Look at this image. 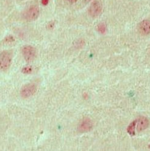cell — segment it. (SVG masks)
I'll use <instances>...</instances> for the list:
<instances>
[{
    "label": "cell",
    "instance_id": "52a82bcc",
    "mask_svg": "<svg viewBox=\"0 0 150 151\" xmlns=\"http://www.w3.org/2000/svg\"><path fill=\"white\" fill-rule=\"evenodd\" d=\"M93 124L91 121L88 118L83 119L78 126V130L81 132H87L90 131L92 128Z\"/></svg>",
    "mask_w": 150,
    "mask_h": 151
},
{
    "label": "cell",
    "instance_id": "7a4b0ae2",
    "mask_svg": "<svg viewBox=\"0 0 150 151\" xmlns=\"http://www.w3.org/2000/svg\"><path fill=\"white\" fill-rule=\"evenodd\" d=\"M22 55L26 62L30 63L34 60L36 57V50L31 45H24L21 48Z\"/></svg>",
    "mask_w": 150,
    "mask_h": 151
},
{
    "label": "cell",
    "instance_id": "6da1fadb",
    "mask_svg": "<svg viewBox=\"0 0 150 151\" xmlns=\"http://www.w3.org/2000/svg\"><path fill=\"white\" fill-rule=\"evenodd\" d=\"M13 59L12 53L5 50L0 53V70H6L10 68Z\"/></svg>",
    "mask_w": 150,
    "mask_h": 151
},
{
    "label": "cell",
    "instance_id": "7c38bea8",
    "mask_svg": "<svg viewBox=\"0 0 150 151\" xmlns=\"http://www.w3.org/2000/svg\"><path fill=\"white\" fill-rule=\"evenodd\" d=\"M66 1H68L69 2H70L71 3H74L77 1V0H66Z\"/></svg>",
    "mask_w": 150,
    "mask_h": 151
},
{
    "label": "cell",
    "instance_id": "30bf717a",
    "mask_svg": "<svg viewBox=\"0 0 150 151\" xmlns=\"http://www.w3.org/2000/svg\"><path fill=\"white\" fill-rule=\"evenodd\" d=\"M97 29H98V31L100 32L101 33V34H104V33L106 32V25L104 23H99L98 27H97Z\"/></svg>",
    "mask_w": 150,
    "mask_h": 151
},
{
    "label": "cell",
    "instance_id": "8992f818",
    "mask_svg": "<svg viewBox=\"0 0 150 151\" xmlns=\"http://www.w3.org/2000/svg\"><path fill=\"white\" fill-rule=\"evenodd\" d=\"M139 32L141 35L147 36L150 34V21L145 20L141 21L138 27Z\"/></svg>",
    "mask_w": 150,
    "mask_h": 151
},
{
    "label": "cell",
    "instance_id": "9c48e42d",
    "mask_svg": "<svg viewBox=\"0 0 150 151\" xmlns=\"http://www.w3.org/2000/svg\"><path fill=\"white\" fill-rule=\"evenodd\" d=\"M136 120L132 121L127 128V132L131 136H134L136 135Z\"/></svg>",
    "mask_w": 150,
    "mask_h": 151
},
{
    "label": "cell",
    "instance_id": "ba28073f",
    "mask_svg": "<svg viewBox=\"0 0 150 151\" xmlns=\"http://www.w3.org/2000/svg\"><path fill=\"white\" fill-rule=\"evenodd\" d=\"M149 125V120L145 117H141L138 119H136V127L139 132L146 129Z\"/></svg>",
    "mask_w": 150,
    "mask_h": 151
},
{
    "label": "cell",
    "instance_id": "8fae6325",
    "mask_svg": "<svg viewBox=\"0 0 150 151\" xmlns=\"http://www.w3.org/2000/svg\"><path fill=\"white\" fill-rule=\"evenodd\" d=\"M48 1H49V0H41V3L45 6L48 3Z\"/></svg>",
    "mask_w": 150,
    "mask_h": 151
},
{
    "label": "cell",
    "instance_id": "3957f363",
    "mask_svg": "<svg viewBox=\"0 0 150 151\" xmlns=\"http://www.w3.org/2000/svg\"><path fill=\"white\" fill-rule=\"evenodd\" d=\"M36 91V85L33 83H29L26 84V85H25L21 88L20 90V95L23 98L26 99L34 96Z\"/></svg>",
    "mask_w": 150,
    "mask_h": 151
},
{
    "label": "cell",
    "instance_id": "4fadbf2b",
    "mask_svg": "<svg viewBox=\"0 0 150 151\" xmlns=\"http://www.w3.org/2000/svg\"><path fill=\"white\" fill-rule=\"evenodd\" d=\"M149 149H150V145H149Z\"/></svg>",
    "mask_w": 150,
    "mask_h": 151
},
{
    "label": "cell",
    "instance_id": "277c9868",
    "mask_svg": "<svg viewBox=\"0 0 150 151\" xmlns=\"http://www.w3.org/2000/svg\"><path fill=\"white\" fill-rule=\"evenodd\" d=\"M40 15L39 8L37 6H31L24 13V18L27 21L32 22L38 19Z\"/></svg>",
    "mask_w": 150,
    "mask_h": 151
},
{
    "label": "cell",
    "instance_id": "5b68a950",
    "mask_svg": "<svg viewBox=\"0 0 150 151\" xmlns=\"http://www.w3.org/2000/svg\"><path fill=\"white\" fill-rule=\"evenodd\" d=\"M103 9V5L99 1H94L91 3L89 8V14L91 17H96L101 13Z\"/></svg>",
    "mask_w": 150,
    "mask_h": 151
}]
</instances>
